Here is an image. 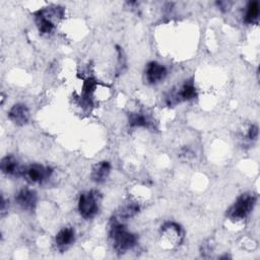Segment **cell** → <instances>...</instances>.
<instances>
[{
	"mask_svg": "<svg viewBox=\"0 0 260 260\" xmlns=\"http://www.w3.org/2000/svg\"><path fill=\"white\" fill-rule=\"evenodd\" d=\"M110 236L113 240L114 247L119 252H124L131 249L136 243V236L129 233L122 223L117 221L112 222Z\"/></svg>",
	"mask_w": 260,
	"mask_h": 260,
	"instance_id": "1",
	"label": "cell"
},
{
	"mask_svg": "<svg viewBox=\"0 0 260 260\" xmlns=\"http://www.w3.org/2000/svg\"><path fill=\"white\" fill-rule=\"evenodd\" d=\"M255 202L256 197L254 195L242 194L231 206V209L227 213V216L231 220H243L251 213L255 205Z\"/></svg>",
	"mask_w": 260,
	"mask_h": 260,
	"instance_id": "2",
	"label": "cell"
},
{
	"mask_svg": "<svg viewBox=\"0 0 260 260\" xmlns=\"http://www.w3.org/2000/svg\"><path fill=\"white\" fill-rule=\"evenodd\" d=\"M78 211L84 219L94 218L99 211L97 193L90 191L80 194L78 200Z\"/></svg>",
	"mask_w": 260,
	"mask_h": 260,
	"instance_id": "3",
	"label": "cell"
},
{
	"mask_svg": "<svg viewBox=\"0 0 260 260\" xmlns=\"http://www.w3.org/2000/svg\"><path fill=\"white\" fill-rule=\"evenodd\" d=\"M16 202L26 211H33L37 203V194L31 189H22L16 196Z\"/></svg>",
	"mask_w": 260,
	"mask_h": 260,
	"instance_id": "4",
	"label": "cell"
},
{
	"mask_svg": "<svg viewBox=\"0 0 260 260\" xmlns=\"http://www.w3.org/2000/svg\"><path fill=\"white\" fill-rule=\"evenodd\" d=\"M27 176L34 183H41L52 174V169L41 165H32L27 169Z\"/></svg>",
	"mask_w": 260,
	"mask_h": 260,
	"instance_id": "5",
	"label": "cell"
},
{
	"mask_svg": "<svg viewBox=\"0 0 260 260\" xmlns=\"http://www.w3.org/2000/svg\"><path fill=\"white\" fill-rule=\"evenodd\" d=\"M8 118L16 125H25L30 118L29 109L26 107V105H23V104H16V105H14L10 109Z\"/></svg>",
	"mask_w": 260,
	"mask_h": 260,
	"instance_id": "6",
	"label": "cell"
},
{
	"mask_svg": "<svg viewBox=\"0 0 260 260\" xmlns=\"http://www.w3.org/2000/svg\"><path fill=\"white\" fill-rule=\"evenodd\" d=\"M147 78L150 83H157L163 80L167 75V69L158 62H150L147 67Z\"/></svg>",
	"mask_w": 260,
	"mask_h": 260,
	"instance_id": "7",
	"label": "cell"
},
{
	"mask_svg": "<svg viewBox=\"0 0 260 260\" xmlns=\"http://www.w3.org/2000/svg\"><path fill=\"white\" fill-rule=\"evenodd\" d=\"M36 24L42 34H49L54 29V24L52 22L49 9H42L36 13Z\"/></svg>",
	"mask_w": 260,
	"mask_h": 260,
	"instance_id": "8",
	"label": "cell"
},
{
	"mask_svg": "<svg viewBox=\"0 0 260 260\" xmlns=\"http://www.w3.org/2000/svg\"><path fill=\"white\" fill-rule=\"evenodd\" d=\"M111 165L109 162H101L98 165H96L92 172V179L97 182L101 183L105 181V179L110 174Z\"/></svg>",
	"mask_w": 260,
	"mask_h": 260,
	"instance_id": "9",
	"label": "cell"
},
{
	"mask_svg": "<svg viewBox=\"0 0 260 260\" xmlns=\"http://www.w3.org/2000/svg\"><path fill=\"white\" fill-rule=\"evenodd\" d=\"M56 244L59 247L71 245L74 241V231L72 228H64L56 235Z\"/></svg>",
	"mask_w": 260,
	"mask_h": 260,
	"instance_id": "10",
	"label": "cell"
},
{
	"mask_svg": "<svg viewBox=\"0 0 260 260\" xmlns=\"http://www.w3.org/2000/svg\"><path fill=\"white\" fill-rule=\"evenodd\" d=\"M1 170L6 175H19L23 171L20 169L17 162L13 157H5L1 161Z\"/></svg>",
	"mask_w": 260,
	"mask_h": 260,
	"instance_id": "11",
	"label": "cell"
},
{
	"mask_svg": "<svg viewBox=\"0 0 260 260\" xmlns=\"http://www.w3.org/2000/svg\"><path fill=\"white\" fill-rule=\"evenodd\" d=\"M177 102L180 101H188V100H192L196 97V89L193 85L192 82H186L180 90V92L176 95Z\"/></svg>",
	"mask_w": 260,
	"mask_h": 260,
	"instance_id": "12",
	"label": "cell"
},
{
	"mask_svg": "<svg viewBox=\"0 0 260 260\" xmlns=\"http://www.w3.org/2000/svg\"><path fill=\"white\" fill-rule=\"evenodd\" d=\"M259 15V5L257 1H251L248 4L246 15H245V22L248 24L253 23L257 20Z\"/></svg>",
	"mask_w": 260,
	"mask_h": 260,
	"instance_id": "13",
	"label": "cell"
},
{
	"mask_svg": "<svg viewBox=\"0 0 260 260\" xmlns=\"http://www.w3.org/2000/svg\"><path fill=\"white\" fill-rule=\"evenodd\" d=\"M129 124L132 127H146L149 123L145 115L140 113H131L129 115Z\"/></svg>",
	"mask_w": 260,
	"mask_h": 260,
	"instance_id": "14",
	"label": "cell"
},
{
	"mask_svg": "<svg viewBox=\"0 0 260 260\" xmlns=\"http://www.w3.org/2000/svg\"><path fill=\"white\" fill-rule=\"evenodd\" d=\"M97 86V81L94 78H88L83 83V96L85 99H90Z\"/></svg>",
	"mask_w": 260,
	"mask_h": 260,
	"instance_id": "15",
	"label": "cell"
},
{
	"mask_svg": "<svg viewBox=\"0 0 260 260\" xmlns=\"http://www.w3.org/2000/svg\"><path fill=\"white\" fill-rule=\"evenodd\" d=\"M138 211H140V206H138L137 204H129L126 207H124L122 212H121V217L125 218V219L131 218L135 214H137Z\"/></svg>",
	"mask_w": 260,
	"mask_h": 260,
	"instance_id": "16",
	"label": "cell"
},
{
	"mask_svg": "<svg viewBox=\"0 0 260 260\" xmlns=\"http://www.w3.org/2000/svg\"><path fill=\"white\" fill-rule=\"evenodd\" d=\"M258 135V128L257 126L255 125H252L249 129V132H248V137L250 138V140H255V138L257 137Z\"/></svg>",
	"mask_w": 260,
	"mask_h": 260,
	"instance_id": "17",
	"label": "cell"
}]
</instances>
